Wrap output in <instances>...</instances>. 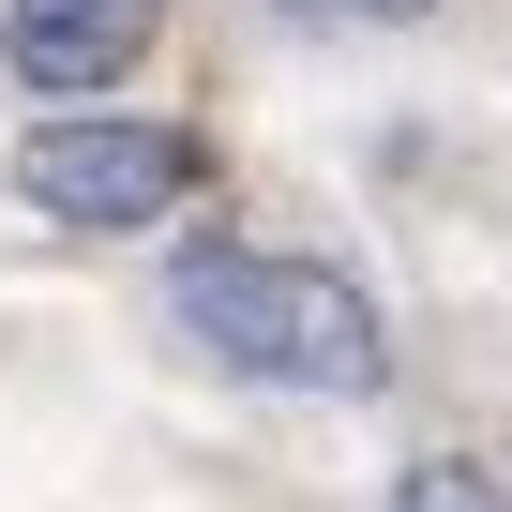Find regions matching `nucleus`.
<instances>
[{
  "mask_svg": "<svg viewBox=\"0 0 512 512\" xmlns=\"http://www.w3.org/2000/svg\"><path fill=\"white\" fill-rule=\"evenodd\" d=\"M166 332L241 377V392H317V407H362L392 392V317L347 256H302V241H241V226H196L166 256Z\"/></svg>",
  "mask_w": 512,
  "mask_h": 512,
  "instance_id": "nucleus-1",
  "label": "nucleus"
},
{
  "mask_svg": "<svg viewBox=\"0 0 512 512\" xmlns=\"http://www.w3.org/2000/svg\"><path fill=\"white\" fill-rule=\"evenodd\" d=\"M211 181V151L181 121H136V106H61L0 151V196L31 226H76V241H121V226H166L181 196Z\"/></svg>",
  "mask_w": 512,
  "mask_h": 512,
  "instance_id": "nucleus-2",
  "label": "nucleus"
},
{
  "mask_svg": "<svg viewBox=\"0 0 512 512\" xmlns=\"http://www.w3.org/2000/svg\"><path fill=\"white\" fill-rule=\"evenodd\" d=\"M151 31L166 0H0V76L61 121V106H106L121 61H151Z\"/></svg>",
  "mask_w": 512,
  "mask_h": 512,
  "instance_id": "nucleus-3",
  "label": "nucleus"
},
{
  "mask_svg": "<svg viewBox=\"0 0 512 512\" xmlns=\"http://www.w3.org/2000/svg\"><path fill=\"white\" fill-rule=\"evenodd\" d=\"M392 512H512V482H497L482 452H422V467L392 482Z\"/></svg>",
  "mask_w": 512,
  "mask_h": 512,
  "instance_id": "nucleus-4",
  "label": "nucleus"
},
{
  "mask_svg": "<svg viewBox=\"0 0 512 512\" xmlns=\"http://www.w3.org/2000/svg\"><path fill=\"white\" fill-rule=\"evenodd\" d=\"M272 16H302V31H407V16H437V0H272Z\"/></svg>",
  "mask_w": 512,
  "mask_h": 512,
  "instance_id": "nucleus-5",
  "label": "nucleus"
}]
</instances>
